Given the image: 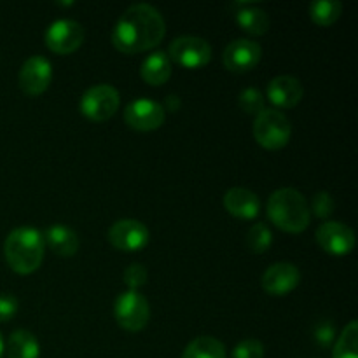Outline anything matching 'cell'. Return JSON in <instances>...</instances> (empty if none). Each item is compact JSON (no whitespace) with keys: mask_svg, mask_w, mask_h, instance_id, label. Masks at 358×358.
Wrapping results in <instances>:
<instances>
[{"mask_svg":"<svg viewBox=\"0 0 358 358\" xmlns=\"http://www.w3.org/2000/svg\"><path fill=\"white\" fill-rule=\"evenodd\" d=\"M166 35V23L159 10L145 2L129 6L115 23L112 44L124 55H138L159 45Z\"/></svg>","mask_w":358,"mask_h":358,"instance_id":"6da1fadb","label":"cell"},{"mask_svg":"<svg viewBox=\"0 0 358 358\" xmlns=\"http://www.w3.org/2000/svg\"><path fill=\"white\" fill-rule=\"evenodd\" d=\"M45 254L44 234L30 226H21L10 231L3 241V255L17 275H31L41 268Z\"/></svg>","mask_w":358,"mask_h":358,"instance_id":"7a4b0ae2","label":"cell"},{"mask_svg":"<svg viewBox=\"0 0 358 358\" xmlns=\"http://www.w3.org/2000/svg\"><path fill=\"white\" fill-rule=\"evenodd\" d=\"M268 217L278 229L285 233H303L311 220L310 205L297 189L282 187L268 199Z\"/></svg>","mask_w":358,"mask_h":358,"instance_id":"3957f363","label":"cell"},{"mask_svg":"<svg viewBox=\"0 0 358 358\" xmlns=\"http://www.w3.org/2000/svg\"><path fill=\"white\" fill-rule=\"evenodd\" d=\"M254 136L264 149H283L292 136V124L278 108H264L261 114L255 115Z\"/></svg>","mask_w":358,"mask_h":358,"instance_id":"277c9868","label":"cell"},{"mask_svg":"<svg viewBox=\"0 0 358 358\" xmlns=\"http://www.w3.org/2000/svg\"><path fill=\"white\" fill-rule=\"evenodd\" d=\"M114 315L119 327L129 332H138L149 324L150 304L138 290H126L115 299Z\"/></svg>","mask_w":358,"mask_h":358,"instance_id":"5b68a950","label":"cell"},{"mask_svg":"<svg viewBox=\"0 0 358 358\" xmlns=\"http://www.w3.org/2000/svg\"><path fill=\"white\" fill-rule=\"evenodd\" d=\"M121 96L119 91L110 84H96L84 91L80 96L79 108L84 117L93 122H103L117 112Z\"/></svg>","mask_w":358,"mask_h":358,"instance_id":"8992f818","label":"cell"},{"mask_svg":"<svg viewBox=\"0 0 358 358\" xmlns=\"http://www.w3.org/2000/svg\"><path fill=\"white\" fill-rule=\"evenodd\" d=\"M166 55L171 59V63L175 62L184 69L194 70L208 65L210 59H212V45L201 37L180 35L170 42Z\"/></svg>","mask_w":358,"mask_h":358,"instance_id":"52a82bcc","label":"cell"},{"mask_svg":"<svg viewBox=\"0 0 358 358\" xmlns=\"http://www.w3.org/2000/svg\"><path fill=\"white\" fill-rule=\"evenodd\" d=\"M86 38L84 27L76 20H56L48 27L44 35L45 48L56 55H72Z\"/></svg>","mask_w":358,"mask_h":358,"instance_id":"ba28073f","label":"cell"},{"mask_svg":"<svg viewBox=\"0 0 358 358\" xmlns=\"http://www.w3.org/2000/svg\"><path fill=\"white\" fill-rule=\"evenodd\" d=\"M107 238L114 248L131 254V252H138L149 245L150 233L145 224L140 220L121 219L112 224Z\"/></svg>","mask_w":358,"mask_h":358,"instance_id":"9c48e42d","label":"cell"},{"mask_svg":"<svg viewBox=\"0 0 358 358\" xmlns=\"http://www.w3.org/2000/svg\"><path fill=\"white\" fill-rule=\"evenodd\" d=\"M126 124L136 131H154L166 121V110L163 105L149 98H138L124 108Z\"/></svg>","mask_w":358,"mask_h":358,"instance_id":"30bf717a","label":"cell"},{"mask_svg":"<svg viewBox=\"0 0 358 358\" xmlns=\"http://www.w3.org/2000/svg\"><path fill=\"white\" fill-rule=\"evenodd\" d=\"M52 80V65L45 56L35 55L30 56L21 65L17 83L20 90L28 96H38L49 87Z\"/></svg>","mask_w":358,"mask_h":358,"instance_id":"8fae6325","label":"cell"},{"mask_svg":"<svg viewBox=\"0 0 358 358\" xmlns=\"http://www.w3.org/2000/svg\"><path fill=\"white\" fill-rule=\"evenodd\" d=\"M315 240L320 245L324 252L331 255H348L355 247V233L346 224L338 222V220H327L320 224L315 233Z\"/></svg>","mask_w":358,"mask_h":358,"instance_id":"7c38bea8","label":"cell"},{"mask_svg":"<svg viewBox=\"0 0 358 358\" xmlns=\"http://www.w3.org/2000/svg\"><path fill=\"white\" fill-rule=\"evenodd\" d=\"M262 58V48L252 38H236L229 42L222 52V62L229 72L245 73L259 65Z\"/></svg>","mask_w":358,"mask_h":358,"instance_id":"4fadbf2b","label":"cell"},{"mask_svg":"<svg viewBox=\"0 0 358 358\" xmlns=\"http://www.w3.org/2000/svg\"><path fill=\"white\" fill-rule=\"evenodd\" d=\"M301 282V271L292 262H276L264 271L261 287L269 296L282 297L292 292Z\"/></svg>","mask_w":358,"mask_h":358,"instance_id":"5bb4252c","label":"cell"},{"mask_svg":"<svg viewBox=\"0 0 358 358\" xmlns=\"http://www.w3.org/2000/svg\"><path fill=\"white\" fill-rule=\"evenodd\" d=\"M268 100L278 108H294L304 96V86L297 77L278 76L271 79L266 87Z\"/></svg>","mask_w":358,"mask_h":358,"instance_id":"9a60e30c","label":"cell"},{"mask_svg":"<svg viewBox=\"0 0 358 358\" xmlns=\"http://www.w3.org/2000/svg\"><path fill=\"white\" fill-rule=\"evenodd\" d=\"M224 206L231 215L241 220H252L261 213L259 196L245 187H231L224 194Z\"/></svg>","mask_w":358,"mask_h":358,"instance_id":"2e32d148","label":"cell"},{"mask_svg":"<svg viewBox=\"0 0 358 358\" xmlns=\"http://www.w3.org/2000/svg\"><path fill=\"white\" fill-rule=\"evenodd\" d=\"M42 234H44L45 245L59 257H72L79 250V236L72 227L65 226V224H55Z\"/></svg>","mask_w":358,"mask_h":358,"instance_id":"e0dca14e","label":"cell"},{"mask_svg":"<svg viewBox=\"0 0 358 358\" xmlns=\"http://www.w3.org/2000/svg\"><path fill=\"white\" fill-rule=\"evenodd\" d=\"M140 76L150 86H163L171 77V59L164 51L152 52L142 62Z\"/></svg>","mask_w":358,"mask_h":358,"instance_id":"ac0fdd59","label":"cell"},{"mask_svg":"<svg viewBox=\"0 0 358 358\" xmlns=\"http://www.w3.org/2000/svg\"><path fill=\"white\" fill-rule=\"evenodd\" d=\"M236 23L248 35H264L271 27L269 14L250 3H240V9H236Z\"/></svg>","mask_w":358,"mask_h":358,"instance_id":"d6986e66","label":"cell"},{"mask_svg":"<svg viewBox=\"0 0 358 358\" xmlns=\"http://www.w3.org/2000/svg\"><path fill=\"white\" fill-rule=\"evenodd\" d=\"M7 358H41V343L30 331L17 329L6 345Z\"/></svg>","mask_w":358,"mask_h":358,"instance_id":"ffe728a7","label":"cell"},{"mask_svg":"<svg viewBox=\"0 0 358 358\" xmlns=\"http://www.w3.org/2000/svg\"><path fill=\"white\" fill-rule=\"evenodd\" d=\"M182 358H227L226 346L212 336H199L185 346Z\"/></svg>","mask_w":358,"mask_h":358,"instance_id":"44dd1931","label":"cell"},{"mask_svg":"<svg viewBox=\"0 0 358 358\" xmlns=\"http://www.w3.org/2000/svg\"><path fill=\"white\" fill-rule=\"evenodd\" d=\"M341 14L343 3L339 0H315L310 6V17L318 27H331Z\"/></svg>","mask_w":358,"mask_h":358,"instance_id":"7402d4cb","label":"cell"},{"mask_svg":"<svg viewBox=\"0 0 358 358\" xmlns=\"http://www.w3.org/2000/svg\"><path fill=\"white\" fill-rule=\"evenodd\" d=\"M334 358H358V322L352 320L336 341L332 350Z\"/></svg>","mask_w":358,"mask_h":358,"instance_id":"603a6c76","label":"cell"},{"mask_svg":"<svg viewBox=\"0 0 358 358\" xmlns=\"http://www.w3.org/2000/svg\"><path fill=\"white\" fill-rule=\"evenodd\" d=\"M245 245L252 254H264L273 245V233L268 224L257 222L247 231Z\"/></svg>","mask_w":358,"mask_h":358,"instance_id":"cb8c5ba5","label":"cell"},{"mask_svg":"<svg viewBox=\"0 0 358 358\" xmlns=\"http://www.w3.org/2000/svg\"><path fill=\"white\" fill-rule=\"evenodd\" d=\"M238 103H240L241 110L254 115L261 114L266 108V100L257 87H247V90L241 91L240 96H238Z\"/></svg>","mask_w":358,"mask_h":358,"instance_id":"d4e9b609","label":"cell"},{"mask_svg":"<svg viewBox=\"0 0 358 358\" xmlns=\"http://www.w3.org/2000/svg\"><path fill=\"white\" fill-rule=\"evenodd\" d=\"M336 210V201L332 198L331 192L327 191H320L313 196L311 199V205H310V212L315 213L318 219H327L334 213Z\"/></svg>","mask_w":358,"mask_h":358,"instance_id":"484cf974","label":"cell"},{"mask_svg":"<svg viewBox=\"0 0 358 358\" xmlns=\"http://www.w3.org/2000/svg\"><path fill=\"white\" fill-rule=\"evenodd\" d=\"M149 278V273H147L145 266L138 264V262H133L122 273V280H124V285L128 287V290H138L140 287H143Z\"/></svg>","mask_w":358,"mask_h":358,"instance_id":"4316f807","label":"cell"},{"mask_svg":"<svg viewBox=\"0 0 358 358\" xmlns=\"http://www.w3.org/2000/svg\"><path fill=\"white\" fill-rule=\"evenodd\" d=\"M233 358H264V345L259 339H243L234 346Z\"/></svg>","mask_w":358,"mask_h":358,"instance_id":"83f0119b","label":"cell"},{"mask_svg":"<svg viewBox=\"0 0 358 358\" xmlns=\"http://www.w3.org/2000/svg\"><path fill=\"white\" fill-rule=\"evenodd\" d=\"M17 308L20 303L13 294H0V324L9 322L17 313Z\"/></svg>","mask_w":358,"mask_h":358,"instance_id":"f1b7e54d","label":"cell"},{"mask_svg":"<svg viewBox=\"0 0 358 358\" xmlns=\"http://www.w3.org/2000/svg\"><path fill=\"white\" fill-rule=\"evenodd\" d=\"M336 338V327L331 322H322L315 329V341L322 346V348H329L334 343Z\"/></svg>","mask_w":358,"mask_h":358,"instance_id":"f546056e","label":"cell"},{"mask_svg":"<svg viewBox=\"0 0 358 358\" xmlns=\"http://www.w3.org/2000/svg\"><path fill=\"white\" fill-rule=\"evenodd\" d=\"M164 110L168 112H177L180 108V98L177 94H168L166 100H164Z\"/></svg>","mask_w":358,"mask_h":358,"instance_id":"4dcf8cb0","label":"cell"},{"mask_svg":"<svg viewBox=\"0 0 358 358\" xmlns=\"http://www.w3.org/2000/svg\"><path fill=\"white\" fill-rule=\"evenodd\" d=\"M3 353H6V343H3L2 334H0V358L3 357Z\"/></svg>","mask_w":358,"mask_h":358,"instance_id":"1f68e13d","label":"cell"}]
</instances>
